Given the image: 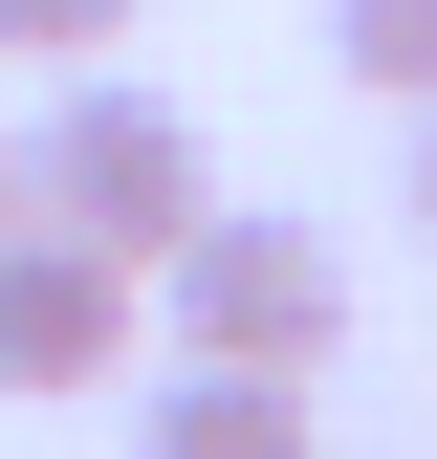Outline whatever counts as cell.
Listing matches in <instances>:
<instances>
[{"mask_svg": "<svg viewBox=\"0 0 437 459\" xmlns=\"http://www.w3.org/2000/svg\"><path fill=\"white\" fill-rule=\"evenodd\" d=\"M218 197V153H197V109L176 88H132V66H66L44 88V132H22V219H66V241H109L153 284V241Z\"/></svg>", "mask_w": 437, "mask_h": 459, "instance_id": "6da1fadb", "label": "cell"}, {"mask_svg": "<svg viewBox=\"0 0 437 459\" xmlns=\"http://www.w3.org/2000/svg\"><path fill=\"white\" fill-rule=\"evenodd\" d=\"M153 328H176V351H241V372H328L350 351V263H328L306 219L197 197L176 241H153Z\"/></svg>", "mask_w": 437, "mask_h": 459, "instance_id": "7a4b0ae2", "label": "cell"}, {"mask_svg": "<svg viewBox=\"0 0 437 459\" xmlns=\"http://www.w3.org/2000/svg\"><path fill=\"white\" fill-rule=\"evenodd\" d=\"M132 328H153V284L109 241L0 219V394H132Z\"/></svg>", "mask_w": 437, "mask_h": 459, "instance_id": "3957f363", "label": "cell"}, {"mask_svg": "<svg viewBox=\"0 0 437 459\" xmlns=\"http://www.w3.org/2000/svg\"><path fill=\"white\" fill-rule=\"evenodd\" d=\"M132 459H328V416H306V372H241V351H176L132 394Z\"/></svg>", "mask_w": 437, "mask_h": 459, "instance_id": "277c9868", "label": "cell"}, {"mask_svg": "<svg viewBox=\"0 0 437 459\" xmlns=\"http://www.w3.org/2000/svg\"><path fill=\"white\" fill-rule=\"evenodd\" d=\"M328 66L394 88V109H437V0H328Z\"/></svg>", "mask_w": 437, "mask_h": 459, "instance_id": "5b68a950", "label": "cell"}, {"mask_svg": "<svg viewBox=\"0 0 437 459\" xmlns=\"http://www.w3.org/2000/svg\"><path fill=\"white\" fill-rule=\"evenodd\" d=\"M0 44H22V66H109V44H132V0H0Z\"/></svg>", "mask_w": 437, "mask_h": 459, "instance_id": "8992f818", "label": "cell"}, {"mask_svg": "<svg viewBox=\"0 0 437 459\" xmlns=\"http://www.w3.org/2000/svg\"><path fill=\"white\" fill-rule=\"evenodd\" d=\"M416 241H437V109H416Z\"/></svg>", "mask_w": 437, "mask_h": 459, "instance_id": "52a82bcc", "label": "cell"}, {"mask_svg": "<svg viewBox=\"0 0 437 459\" xmlns=\"http://www.w3.org/2000/svg\"><path fill=\"white\" fill-rule=\"evenodd\" d=\"M0 219H22V132H0Z\"/></svg>", "mask_w": 437, "mask_h": 459, "instance_id": "ba28073f", "label": "cell"}]
</instances>
